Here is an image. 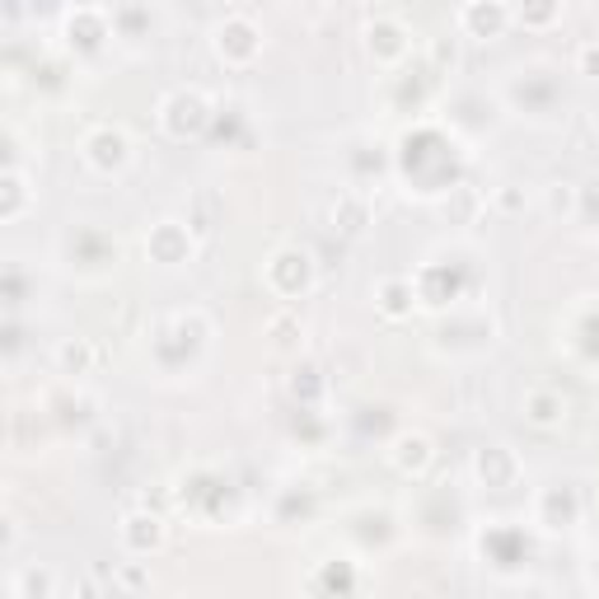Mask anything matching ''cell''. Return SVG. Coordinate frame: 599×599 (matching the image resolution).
<instances>
[{
    "instance_id": "cell-1",
    "label": "cell",
    "mask_w": 599,
    "mask_h": 599,
    "mask_svg": "<svg viewBox=\"0 0 599 599\" xmlns=\"http://www.w3.org/2000/svg\"><path fill=\"white\" fill-rule=\"evenodd\" d=\"M211 48H216L225 67H248V61L263 52V29L253 24L248 14H230L216 24V33H211Z\"/></svg>"
},
{
    "instance_id": "cell-2",
    "label": "cell",
    "mask_w": 599,
    "mask_h": 599,
    "mask_svg": "<svg viewBox=\"0 0 599 599\" xmlns=\"http://www.w3.org/2000/svg\"><path fill=\"white\" fill-rule=\"evenodd\" d=\"M206 122H211V99L202 90H174L160 103V126L169 136H179V141L197 136Z\"/></svg>"
},
{
    "instance_id": "cell-3",
    "label": "cell",
    "mask_w": 599,
    "mask_h": 599,
    "mask_svg": "<svg viewBox=\"0 0 599 599\" xmlns=\"http://www.w3.org/2000/svg\"><path fill=\"white\" fill-rule=\"evenodd\" d=\"M84 160H90V169H99V174H118V169H126V160H132V136L122 132L118 122H99L84 132Z\"/></svg>"
},
{
    "instance_id": "cell-4",
    "label": "cell",
    "mask_w": 599,
    "mask_h": 599,
    "mask_svg": "<svg viewBox=\"0 0 599 599\" xmlns=\"http://www.w3.org/2000/svg\"><path fill=\"white\" fill-rule=\"evenodd\" d=\"M267 286H272V295H282V300L309 295V286H314V263H309V253H305V248H282V253H272V263H267Z\"/></svg>"
},
{
    "instance_id": "cell-5",
    "label": "cell",
    "mask_w": 599,
    "mask_h": 599,
    "mask_svg": "<svg viewBox=\"0 0 599 599\" xmlns=\"http://www.w3.org/2000/svg\"><path fill=\"white\" fill-rule=\"evenodd\" d=\"M118 539H122V548L132 552V558H150V552H160V548H164L169 525H164L160 510H150V506H145V510H132V516L122 520Z\"/></svg>"
},
{
    "instance_id": "cell-6",
    "label": "cell",
    "mask_w": 599,
    "mask_h": 599,
    "mask_svg": "<svg viewBox=\"0 0 599 599\" xmlns=\"http://www.w3.org/2000/svg\"><path fill=\"white\" fill-rule=\"evenodd\" d=\"M61 29H67L71 48L94 52L99 42L113 33V14H109V10H99V6H80V10H67V19H61Z\"/></svg>"
},
{
    "instance_id": "cell-7",
    "label": "cell",
    "mask_w": 599,
    "mask_h": 599,
    "mask_svg": "<svg viewBox=\"0 0 599 599\" xmlns=\"http://www.w3.org/2000/svg\"><path fill=\"white\" fill-rule=\"evenodd\" d=\"M408 38H413L408 24L394 14H375L366 24V48H370L375 61H403L408 57Z\"/></svg>"
},
{
    "instance_id": "cell-8",
    "label": "cell",
    "mask_w": 599,
    "mask_h": 599,
    "mask_svg": "<svg viewBox=\"0 0 599 599\" xmlns=\"http://www.w3.org/2000/svg\"><path fill=\"white\" fill-rule=\"evenodd\" d=\"M506 24H516V14L501 0H468V6H459V29L468 38H497Z\"/></svg>"
},
{
    "instance_id": "cell-9",
    "label": "cell",
    "mask_w": 599,
    "mask_h": 599,
    "mask_svg": "<svg viewBox=\"0 0 599 599\" xmlns=\"http://www.w3.org/2000/svg\"><path fill=\"white\" fill-rule=\"evenodd\" d=\"M145 248H150V258H155V263L174 267V263H187L192 258V234L179 221H160V225H150Z\"/></svg>"
},
{
    "instance_id": "cell-10",
    "label": "cell",
    "mask_w": 599,
    "mask_h": 599,
    "mask_svg": "<svg viewBox=\"0 0 599 599\" xmlns=\"http://www.w3.org/2000/svg\"><path fill=\"white\" fill-rule=\"evenodd\" d=\"M436 459V445L432 436H422V432H398L394 445H389V464L398 468V474H408V478H422L426 468H432Z\"/></svg>"
},
{
    "instance_id": "cell-11",
    "label": "cell",
    "mask_w": 599,
    "mask_h": 599,
    "mask_svg": "<svg viewBox=\"0 0 599 599\" xmlns=\"http://www.w3.org/2000/svg\"><path fill=\"white\" fill-rule=\"evenodd\" d=\"M417 300H422V295H417V282H413V276H384L379 291H375L379 314H384V318H394V324L417 309Z\"/></svg>"
},
{
    "instance_id": "cell-12",
    "label": "cell",
    "mask_w": 599,
    "mask_h": 599,
    "mask_svg": "<svg viewBox=\"0 0 599 599\" xmlns=\"http://www.w3.org/2000/svg\"><path fill=\"white\" fill-rule=\"evenodd\" d=\"M474 474L487 487H510V483L520 478V464H516V455H510L506 445H483L478 459H474Z\"/></svg>"
},
{
    "instance_id": "cell-13",
    "label": "cell",
    "mask_w": 599,
    "mask_h": 599,
    "mask_svg": "<svg viewBox=\"0 0 599 599\" xmlns=\"http://www.w3.org/2000/svg\"><path fill=\"white\" fill-rule=\"evenodd\" d=\"M525 417H529V426H539V432H552V426H562V417H567L562 389H529V394H525Z\"/></svg>"
},
{
    "instance_id": "cell-14",
    "label": "cell",
    "mask_w": 599,
    "mask_h": 599,
    "mask_svg": "<svg viewBox=\"0 0 599 599\" xmlns=\"http://www.w3.org/2000/svg\"><path fill=\"white\" fill-rule=\"evenodd\" d=\"M57 595V571L42 567V562H29L14 571V599H52Z\"/></svg>"
},
{
    "instance_id": "cell-15",
    "label": "cell",
    "mask_w": 599,
    "mask_h": 599,
    "mask_svg": "<svg viewBox=\"0 0 599 599\" xmlns=\"http://www.w3.org/2000/svg\"><path fill=\"white\" fill-rule=\"evenodd\" d=\"M24 206H29V179L10 164L6 174H0V221H19Z\"/></svg>"
},
{
    "instance_id": "cell-16",
    "label": "cell",
    "mask_w": 599,
    "mask_h": 599,
    "mask_svg": "<svg viewBox=\"0 0 599 599\" xmlns=\"http://www.w3.org/2000/svg\"><path fill=\"white\" fill-rule=\"evenodd\" d=\"M90 366H94L90 337H61L57 342V370L61 375H90Z\"/></svg>"
},
{
    "instance_id": "cell-17",
    "label": "cell",
    "mask_w": 599,
    "mask_h": 599,
    "mask_svg": "<svg viewBox=\"0 0 599 599\" xmlns=\"http://www.w3.org/2000/svg\"><path fill=\"white\" fill-rule=\"evenodd\" d=\"M333 221H337V230H342V234H361V230L370 225V202L361 197V192H347V197H337Z\"/></svg>"
},
{
    "instance_id": "cell-18",
    "label": "cell",
    "mask_w": 599,
    "mask_h": 599,
    "mask_svg": "<svg viewBox=\"0 0 599 599\" xmlns=\"http://www.w3.org/2000/svg\"><path fill=\"white\" fill-rule=\"evenodd\" d=\"M510 14H516V24H525V29H544L552 19H562V6L558 0H539V6H510Z\"/></svg>"
},
{
    "instance_id": "cell-19",
    "label": "cell",
    "mask_w": 599,
    "mask_h": 599,
    "mask_svg": "<svg viewBox=\"0 0 599 599\" xmlns=\"http://www.w3.org/2000/svg\"><path fill=\"white\" fill-rule=\"evenodd\" d=\"M300 333H305V328H300V318H295L291 309H282V314H276L272 324H267V337H272V342H276V347H282V352L300 347Z\"/></svg>"
},
{
    "instance_id": "cell-20",
    "label": "cell",
    "mask_w": 599,
    "mask_h": 599,
    "mask_svg": "<svg viewBox=\"0 0 599 599\" xmlns=\"http://www.w3.org/2000/svg\"><path fill=\"white\" fill-rule=\"evenodd\" d=\"M576 71H581L586 80H599V38H590V42L576 48Z\"/></svg>"
},
{
    "instance_id": "cell-21",
    "label": "cell",
    "mask_w": 599,
    "mask_h": 599,
    "mask_svg": "<svg viewBox=\"0 0 599 599\" xmlns=\"http://www.w3.org/2000/svg\"><path fill=\"white\" fill-rule=\"evenodd\" d=\"M113 581H118L122 590H145V586H150V571H145L141 562H122Z\"/></svg>"
},
{
    "instance_id": "cell-22",
    "label": "cell",
    "mask_w": 599,
    "mask_h": 599,
    "mask_svg": "<svg viewBox=\"0 0 599 599\" xmlns=\"http://www.w3.org/2000/svg\"><path fill=\"white\" fill-rule=\"evenodd\" d=\"M548 206H552V211H571V206H576L571 183H558V187H552V192H548Z\"/></svg>"
},
{
    "instance_id": "cell-23",
    "label": "cell",
    "mask_w": 599,
    "mask_h": 599,
    "mask_svg": "<svg viewBox=\"0 0 599 599\" xmlns=\"http://www.w3.org/2000/svg\"><path fill=\"white\" fill-rule=\"evenodd\" d=\"M497 202H501L506 211H520V192H510V187H506V192H497Z\"/></svg>"
},
{
    "instance_id": "cell-24",
    "label": "cell",
    "mask_w": 599,
    "mask_h": 599,
    "mask_svg": "<svg viewBox=\"0 0 599 599\" xmlns=\"http://www.w3.org/2000/svg\"><path fill=\"white\" fill-rule=\"evenodd\" d=\"M164 599H183V595H164Z\"/></svg>"
}]
</instances>
